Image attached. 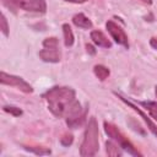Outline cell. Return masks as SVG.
Returning a JSON list of instances; mask_svg holds the SVG:
<instances>
[{
  "mask_svg": "<svg viewBox=\"0 0 157 157\" xmlns=\"http://www.w3.org/2000/svg\"><path fill=\"white\" fill-rule=\"evenodd\" d=\"M104 131L107 132V135L114 141L117 142L124 151H126L128 153L132 155V156H141V153L137 151V148L132 145V142L112 123L109 121H104Z\"/></svg>",
  "mask_w": 157,
  "mask_h": 157,
  "instance_id": "obj_3",
  "label": "cell"
},
{
  "mask_svg": "<svg viewBox=\"0 0 157 157\" xmlns=\"http://www.w3.org/2000/svg\"><path fill=\"white\" fill-rule=\"evenodd\" d=\"M105 28L108 31V33L110 34V37L114 39V42L119 45H123L124 48H129V39H128V36L125 33V31L118 25L115 23L114 21L109 20L107 21L105 23Z\"/></svg>",
  "mask_w": 157,
  "mask_h": 157,
  "instance_id": "obj_7",
  "label": "cell"
},
{
  "mask_svg": "<svg viewBox=\"0 0 157 157\" xmlns=\"http://www.w3.org/2000/svg\"><path fill=\"white\" fill-rule=\"evenodd\" d=\"M2 109H4V112L12 114L13 117H20V115H22V109H20L18 107H15V105H4Z\"/></svg>",
  "mask_w": 157,
  "mask_h": 157,
  "instance_id": "obj_15",
  "label": "cell"
},
{
  "mask_svg": "<svg viewBox=\"0 0 157 157\" xmlns=\"http://www.w3.org/2000/svg\"><path fill=\"white\" fill-rule=\"evenodd\" d=\"M9 25H7V20H6V17H5V15L4 13H1V32H2V34L5 36V37H7L9 36Z\"/></svg>",
  "mask_w": 157,
  "mask_h": 157,
  "instance_id": "obj_17",
  "label": "cell"
},
{
  "mask_svg": "<svg viewBox=\"0 0 157 157\" xmlns=\"http://www.w3.org/2000/svg\"><path fill=\"white\" fill-rule=\"evenodd\" d=\"M86 48H87V52L90 53V54H96V50H94V48L91 45V44H86Z\"/></svg>",
  "mask_w": 157,
  "mask_h": 157,
  "instance_id": "obj_19",
  "label": "cell"
},
{
  "mask_svg": "<svg viewBox=\"0 0 157 157\" xmlns=\"http://www.w3.org/2000/svg\"><path fill=\"white\" fill-rule=\"evenodd\" d=\"M66 2H72V4H82V2H86L87 0H64Z\"/></svg>",
  "mask_w": 157,
  "mask_h": 157,
  "instance_id": "obj_21",
  "label": "cell"
},
{
  "mask_svg": "<svg viewBox=\"0 0 157 157\" xmlns=\"http://www.w3.org/2000/svg\"><path fill=\"white\" fill-rule=\"evenodd\" d=\"M90 36H91L92 42H93L97 47H99V48H105V49H108V48L112 47V42H110V40L105 37V34H104L103 32H101V31L93 29Z\"/></svg>",
  "mask_w": 157,
  "mask_h": 157,
  "instance_id": "obj_9",
  "label": "cell"
},
{
  "mask_svg": "<svg viewBox=\"0 0 157 157\" xmlns=\"http://www.w3.org/2000/svg\"><path fill=\"white\" fill-rule=\"evenodd\" d=\"M0 82H1V85H7V86H11V87H15V88H17V90H20L25 93L33 92L32 86L27 81H25L22 77L16 76V75L6 74L5 71L0 72Z\"/></svg>",
  "mask_w": 157,
  "mask_h": 157,
  "instance_id": "obj_6",
  "label": "cell"
},
{
  "mask_svg": "<svg viewBox=\"0 0 157 157\" xmlns=\"http://www.w3.org/2000/svg\"><path fill=\"white\" fill-rule=\"evenodd\" d=\"M2 2L7 6L33 13H44L47 11L45 0H2Z\"/></svg>",
  "mask_w": 157,
  "mask_h": 157,
  "instance_id": "obj_5",
  "label": "cell"
},
{
  "mask_svg": "<svg viewBox=\"0 0 157 157\" xmlns=\"http://www.w3.org/2000/svg\"><path fill=\"white\" fill-rule=\"evenodd\" d=\"M27 151L33 152L36 155H50V150H47L44 147H39V148H33V147H25Z\"/></svg>",
  "mask_w": 157,
  "mask_h": 157,
  "instance_id": "obj_16",
  "label": "cell"
},
{
  "mask_svg": "<svg viewBox=\"0 0 157 157\" xmlns=\"http://www.w3.org/2000/svg\"><path fill=\"white\" fill-rule=\"evenodd\" d=\"M155 92H156V97H157V86L155 87Z\"/></svg>",
  "mask_w": 157,
  "mask_h": 157,
  "instance_id": "obj_23",
  "label": "cell"
},
{
  "mask_svg": "<svg viewBox=\"0 0 157 157\" xmlns=\"http://www.w3.org/2000/svg\"><path fill=\"white\" fill-rule=\"evenodd\" d=\"M140 1H142V2H145L147 5H151L152 4V0H140Z\"/></svg>",
  "mask_w": 157,
  "mask_h": 157,
  "instance_id": "obj_22",
  "label": "cell"
},
{
  "mask_svg": "<svg viewBox=\"0 0 157 157\" xmlns=\"http://www.w3.org/2000/svg\"><path fill=\"white\" fill-rule=\"evenodd\" d=\"M63 33H64V44L65 47H71L75 42V37H74V33H72V29L70 27V25L67 23H64L63 25Z\"/></svg>",
  "mask_w": 157,
  "mask_h": 157,
  "instance_id": "obj_11",
  "label": "cell"
},
{
  "mask_svg": "<svg viewBox=\"0 0 157 157\" xmlns=\"http://www.w3.org/2000/svg\"><path fill=\"white\" fill-rule=\"evenodd\" d=\"M150 44L153 49H157V38H151L150 39Z\"/></svg>",
  "mask_w": 157,
  "mask_h": 157,
  "instance_id": "obj_20",
  "label": "cell"
},
{
  "mask_svg": "<svg viewBox=\"0 0 157 157\" xmlns=\"http://www.w3.org/2000/svg\"><path fill=\"white\" fill-rule=\"evenodd\" d=\"M114 94H115V96H117V97H118V98H119L121 102H124V103H125L128 107H130V108H131V109H134V110H135L137 114H140V117H141V118L144 119V121L147 124V128L150 129V131H151V132H152V134H153V135L157 137V125H156V124H155V123L151 120V118H150L148 115H146V114H145V113L141 110V108H140L137 104L132 103L130 99H128V98L123 97V96H121L120 93H118V92H114Z\"/></svg>",
  "mask_w": 157,
  "mask_h": 157,
  "instance_id": "obj_8",
  "label": "cell"
},
{
  "mask_svg": "<svg viewBox=\"0 0 157 157\" xmlns=\"http://www.w3.org/2000/svg\"><path fill=\"white\" fill-rule=\"evenodd\" d=\"M72 141H74V136H72L71 134H65V135L60 139V144H61L63 146H65V147L70 146V145L72 144Z\"/></svg>",
  "mask_w": 157,
  "mask_h": 157,
  "instance_id": "obj_18",
  "label": "cell"
},
{
  "mask_svg": "<svg viewBox=\"0 0 157 157\" xmlns=\"http://www.w3.org/2000/svg\"><path fill=\"white\" fill-rule=\"evenodd\" d=\"M93 72H94V75H96L101 81H104L105 78H108V76H109V74H110L109 69H108L107 66H104V65H96V66L93 67Z\"/></svg>",
  "mask_w": 157,
  "mask_h": 157,
  "instance_id": "obj_13",
  "label": "cell"
},
{
  "mask_svg": "<svg viewBox=\"0 0 157 157\" xmlns=\"http://www.w3.org/2000/svg\"><path fill=\"white\" fill-rule=\"evenodd\" d=\"M121 150L123 148L117 142L115 144L113 141H107L105 142V151L109 156H121V153H123Z\"/></svg>",
  "mask_w": 157,
  "mask_h": 157,
  "instance_id": "obj_12",
  "label": "cell"
},
{
  "mask_svg": "<svg viewBox=\"0 0 157 157\" xmlns=\"http://www.w3.org/2000/svg\"><path fill=\"white\" fill-rule=\"evenodd\" d=\"M48 109L56 118H65L66 124L71 129H76L86 119V110L75 97V91L66 86H55L49 88L44 94Z\"/></svg>",
  "mask_w": 157,
  "mask_h": 157,
  "instance_id": "obj_1",
  "label": "cell"
},
{
  "mask_svg": "<svg viewBox=\"0 0 157 157\" xmlns=\"http://www.w3.org/2000/svg\"><path fill=\"white\" fill-rule=\"evenodd\" d=\"M99 131L96 118H90L88 124L86 126L83 140L80 146V155L82 157H91L98 152L99 148Z\"/></svg>",
  "mask_w": 157,
  "mask_h": 157,
  "instance_id": "obj_2",
  "label": "cell"
},
{
  "mask_svg": "<svg viewBox=\"0 0 157 157\" xmlns=\"http://www.w3.org/2000/svg\"><path fill=\"white\" fill-rule=\"evenodd\" d=\"M140 105H144L146 108V110L150 113V115L157 120V102H152V101H147V102H139Z\"/></svg>",
  "mask_w": 157,
  "mask_h": 157,
  "instance_id": "obj_14",
  "label": "cell"
},
{
  "mask_svg": "<svg viewBox=\"0 0 157 157\" xmlns=\"http://www.w3.org/2000/svg\"><path fill=\"white\" fill-rule=\"evenodd\" d=\"M39 58L45 63H59L61 59V53L59 48L58 38L49 37L43 40V48L38 53Z\"/></svg>",
  "mask_w": 157,
  "mask_h": 157,
  "instance_id": "obj_4",
  "label": "cell"
},
{
  "mask_svg": "<svg viewBox=\"0 0 157 157\" xmlns=\"http://www.w3.org/2000/svg\"><path fill=\"white\" fill-rule=\"evenodd\" d=\"M72 23L76 26V27H80V28H83V29H90L92 28V22L91 20L85 16L83 13H76L74 17H72Z\"/></svg>",
  "mask_w": 157,
  "mask_h": 157,
  "instance_id": "obj_10",
  "label": "cell"
}]
</instances>
